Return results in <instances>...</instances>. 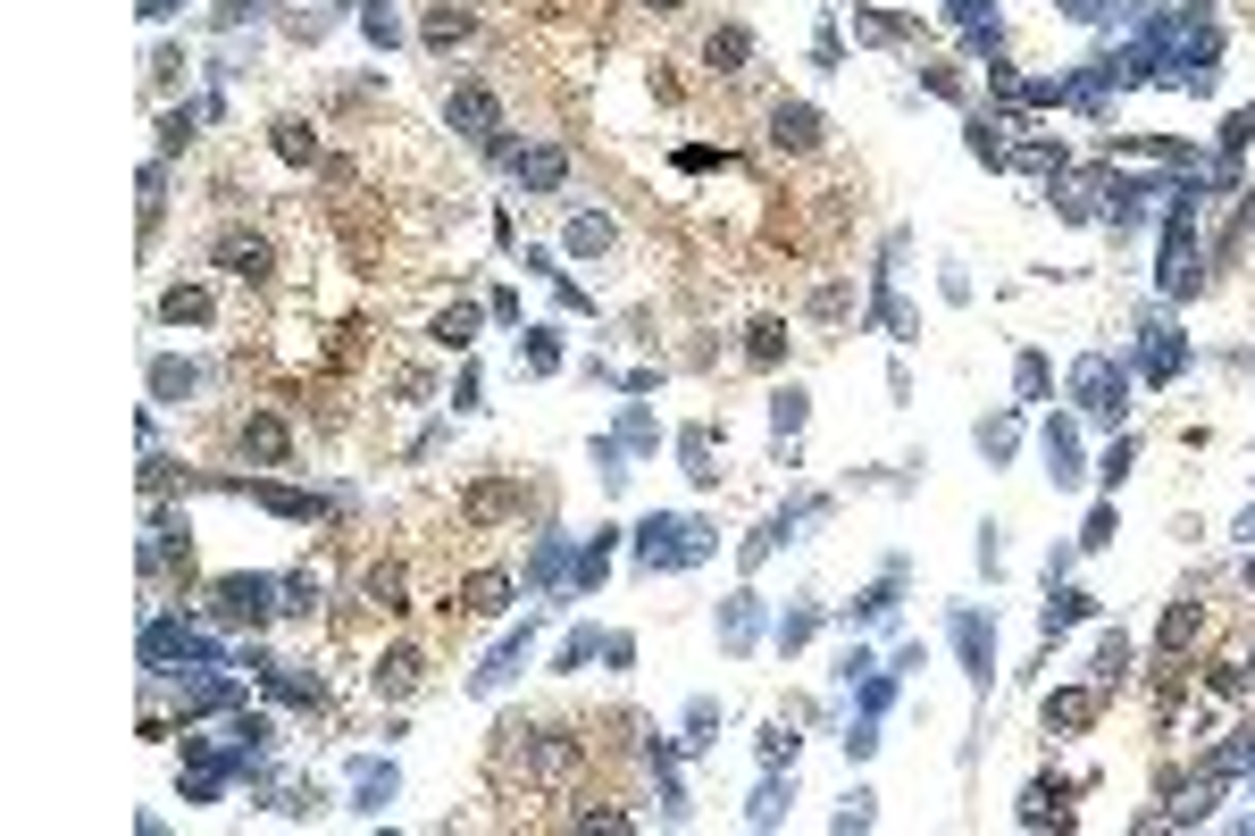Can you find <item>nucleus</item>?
<instances>
[{"label": "nucleus", "mask_w": 1255, "mask_h": 836, "mask_svg": "<svg viewBox=\"0 0 1255 836\" xmlns=\"http://www.w3.org/2000/svg\"><path fill=\"white\" fill-rule=\"evenodd\" d=\"M770 134H779V151H812V143H820V117L812 109H770Z\"/></svg>", "instance_id": "1"}, {"label": "nucleus", "mask_w": 1255, "mask_h": 836, "mask_svg": "<svg viewBox=\"0 0 1255 836\" xmlns=\"http://www.w3.org/2000/svg\"><path fill=\"white\" fill-rule=\"evenodd\" d=\"M704 59H712V67H720V76H728V67H737V59H745V34H737V25H728V34H712V42H704Z\"/></svg>", "instance_id": "3"}, {"label": "nucleus", "mask_w": 1255, "mask_h": 836, "mask_svg": "<svg viewBox=\"0 0 1255 836\" xmlns=\"http://www.w3.org/2000/svg\"><path fill=\"white\" fill-rule=\"evenodd\" d=\"M218 260H227L235 276H268V243H260V234H251V243H243V234H227V251H218Z\"/></svg>", "instance_id": "2"}, {"label": "nucleus", "mask_w": 1255, "mask_h": 836, "mask_svg": "<svg viewBox=\"0 0 1255 836\" xmlns=\"http://www.w3.org/2000/svg\"><path fill=\"white\" fill-rule=\"evenodd\" d=\"M653 9H678V0H653Z\"/></svg>", "instance_id": "4"}]
</instances>
